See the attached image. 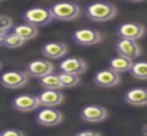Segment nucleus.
Instances as JSON below:
<instances>
[{
    "label": "nucleus",
    "instance_id": "1",
    "mask_svg": "<svg viewBox=\"0 0 147 136\" xmlns=\"http://www.w3.org/2000/svg\"><path fill=\"white\" fill-rule=\"evenodd\" d=\"M86 17L94 22H107L117 15V8L110 3H93L85 9Z\"/></svg>",
    "mask_w": 147,
    "mask_h": 136
},
{
    "label": "nucleus",
    "instance_id": "2",
    "mask_svg": "<svg viewBox=\"0 0 147 136\" xmlns=\"http://www.w3.org/2000/svg\"><path fill=\"white\" fill-rule=\"evenodd\" d=\"M51 12L53 14L54 19L58 21H74L80 15L81 9L79 5H76L75 3H57V4L52 5Z\"/></svg>",
    "mask_w": 147,
    "mask_h": 136
},
{
    "label": "nucleus",
    "instance_id": "3",
    "mask_svg": "<svg viewBox=\"0 0 147 136\" xmlns=\"http://www.w3.org/2000/svg\"><path fill=\"white\" fill-rule=\"evenodd\" d=\"M23 19L26 23L35 27H40V26H45L51 23L54 19L53 14H52L51 9L47 8H31L27 9L23 13Z\"/></svg>",
    "mask_w": 147,
    "mask_h": 136
},
{
    "label": "nucleus",
    "instance_id": "4",
    "mask_svg": "<svg viewBox=\"0 0 147 136\" xmlns=\"http://www.w3.org/2000/svg\"><path fill=\"white\" fill-rule=\"evenodd\" d=\"M0 83L4 87L12 90L22 89L28 83V75L21 71H9L0 76Z\"/></svg>",
    "mask_w": 147,
    "mask_h": 136
},
{
    "label": "nucleus",
    "instance_id": "5",
    "mask_svg": "<svg viewBox=\"0 0 147 136\" xmlns=\"http://www.w3.org/2000/svg\"><path fill=\"white\" fill-rule=\"evenodd\" d=\"M72 39L76 44L83 46H90L102 41V33L93 28H80L72 32Z\"/></svg>",
    "mask_w": 147,
    "mask_h": 136
},
{
    "label": "nucleus",
    "instance_id": "6",
    "mask_svg": "<svg viewBox=\"0 0 147 136\" xmlns=\"http://www.w3.org/2000/svg\"><path fill=\"white\" fill-rule=\"evenodd\" d=\"M116 33L120 39H127V40H140L145 36L146 33V28L143 27L140 23H134V22H127L123 23L117 27Z\"/></svg>",
    "mask_w": 147,
    "mask_h": 136
},
{
    "label": "nucleus",
    "instance_id": "7",
    "mask_svg": "<svg viewBox=\"0 0 147 136\" xmlns=\"http://www.w3.org/2000/svg\"><path fill=\"white\" fill-rule=\"evenodd\" d=\"M115 49H116L117 54L120 57L128 58L130 61H134L142 54L141 46L134 40H127V39H119L116 44H115Z\"/></svg>",
    "mask_w": 147,
    "mask_h": 136
},
{
    "label": "nucleus",
    "instance_id": "8",
    "mask_svg": "<svg viewBox=\"0 0 147 136\" xmlns=\"http://www.w3.org/2000/svg\"><path fill=\"white\" fill-rule=\"evenodd\" d=\"M120 78L121 77H120L119 73L107 68V69H102L97 72L94 75L93 81L99 87H115L120 83V81H121Z\"/></svg>",
    "mask_w": 147,
    "mask_h": 136
},
{
    "label": "nucleus",
    "instance_id": "9",
    "mask_svg": "<svg viewBox=\"0 0 147 136\" xmlns=\"http://www.w3.org/2000/svg\"><path fill=\"white\" fill-rule=\"evenodd\" d=\"M80 117L86 122L90 123H98L109 117V112L106 108L101 105H88L84 107L80 111Z\"/></svg>",
    "mask_w": 147,
    "mask_h": 136
},
{
    "label": "nucleus",
    "instance_id": "10",
    "mask_svg": "<svg viewBox=\"0 0 147 136\" xmlns=\"http://www.w3.org/2000/svg\"><path fill=\"white\" fill-rule=\"evenodd\" d=\"M54 66L49 61H44V59H39V61H32L26 66V73L32 77L41 78L44 76L53 73Z\"/></svg>",
    "mask_w": 147,
    "mask_h": 136
},
{
    "label": "nucleus",
    "instance_id": "11",
    "mask_svg": "<svg viewBox=\"0 0 147 136\" xmlns=\"http://www.w3.org/2000/svg\"><path fill=\"white\" fill-rule=\"evenodd\" d=\"M59 69L63 73L80 76L86 72L88 66H86V62L84 61V59L72 57V58H66L65 61H62L61 63H59Z\"/></svg>",
    "mask_w": 147,
    "mask_h": 136
},
{
    "label": "nucleus",
    "instance_id": "12",
    "mask_svg": "<svg viewBox=\"0 0 147 136\" xmlns=\"http://www.w3.org/2000/svg\"><path fill=\"white\" fill-rule=\"evenodd\" d=\"M36 121H38V123L47 127L57 126V125H59L63 121V114L59 111H57V109L45 108V109H41L36 114Z\"/></svg>",
    "mask_w": 147,
    "mask_h": 136
},
{
    "label": "nucleus",
    "instance_id": "13",
    "mask_svg": "<svg viewBox=\"0 0 147 136\" xmlns=\"http://www.w3.org/2000/svg\"><path fill=\"white\" fill-rule=\"evenodd\" d=\"M12 104H13V108L20 112H32L40 107L38 96L28 95V94H23V95L14 98Z\"/></svg>",
    "mask_w": 147,
    "mask_h": 136
},
{
    "label": "nucleus",
    "instance_id": "14",
    "mask_svg": "<svg viewBox=\"0 0 147 136\" xmlns=\"http://www.w3.org/2000/svg\"><path fill=\"white\" fill-rule=\"evenodd\" d=\"M38 99L40 105L47 107V108H53L63 103L65 95L59 90H44L38 95Z\"/></svg>",
    "mask_w": 147,
    "mask_h": 136
},
{
    "label": "nucleus",
    "instance_id": "15",
    "mask_svg": "<svg viewBox=\"0 0 147 136\" xmlns=\"http://www.w3.org/2000/svg\"><path fill=\"white\" fill-rule=\"evenodd\" d=\"M41 53L45 58L49 59H59L63 58L67 53H69V48L66 44L58 43V41H53V43H48L43 46Z\"/></svg>",
    "mask_w": 147,
    "mask_h": 136
},
{
    "label": "nucleus",
    "instance_id": "16",
    "mask_svg": "<svg viewBox=\"0 0 147 136\" xmlns=\"http://www.w3.org/2000/svg\"><path fill=\"white\" fill-rule=\"evenodd\" d=\"M125 101L136 107H145L147 105V89L145 87H136L130 89L125 93Z\"/></svg>",
    "mask_w": 147,
    "mask_h": 136
},
{
    "label": "nucleus",
    "instance_id": "17",
    "mask_svg": "<svg viewBox=\"0 0 147 136\" xmlns=\"http://www.w3.org/2000/svg\"><path fill=\"white\" fill-rule=\"evenodd\" d=\"M133 63H134V62L130 61V59L119 55V57H116V58L110 59L109 67H110V69L115 71V72L123 73V72H129L130 68L133 66Z\"/></svg>",
    "mask_w": 147,
    "mask_h": 136
},
{
    "label": "nucleus",
    "instance_id": "18",
    "mask_svg": "<svg viewBox=\"0 0 147 136\" xmlns=\"http://www.w3.org/2000/svg\"><path fill=\"white\" fill-rule=\"evenodd\" d=\"M13 32H14L16 35L20 36L22 40L27 41V40L35 39L39 33V30H38V27H35V26H31V25H28V23H25V25L16 26Z\"/></svg>",
    "mask_w": 147,
    "mask_h": 136
},
{
    "label": "nucleus",
    "instance_id": "19",
    "mask_svg": "<svg viewBox=\"0 0 147 136\" xmlns=\"http://www.w3.org/2000/svg\"><path fill=\"white\" fill-rule=\"evenodd\" d=\"M40 85L43 86L45 90H59V89H63L58 75H53V73H49V75L41 77Z\"/></svg>",
    "mask_w": 147,
    "mask_h": 136
},
{
    "label": "nucleus",
    "instance_id": "20",
    "mask_svg": "<svg viewBox=\"0 0 147 136\" xmlns=\"http://www.w3.org/2000/svg\"><path fill=\"white\" fill-rule=\"evenodd\" d=\"M133 77L138 80H147V62H136L129 71Z\"/></svg>",
    "mask_w": 147,
    "mask_h": 136
},
{
    "label": "nucleus",
    "instance_id": "21",
    "mask_svg": "<svg viewBox=\"0 0 147 136\" xmlns=\"http://www.w3.org/2000/svg\"><path fill=\"white\" fill-rule=\"evenodd\" d=\"M59 80H61V83H62V87L63 89H70V87H75L80 83V78L79 76H75V75H70V73H63L61 72L58 75Z\"/></svg>",
    "mask_w": 147,
    "mask_h": 136
},
{
    "label": "nucleus",
    "instance_id": "22",
    "mask_svg": "<svg viewBox=\"0 0 147 136\" xmlns=\"http://www.w3.org/2000/svg\"><path fill=\"white\" fill-rule=\"evenodd\" d=\"M25 43H26L25 40H22L20 36L13 32V33H9V35L5 36L4 46H7V48H9V49H17V48H20V46H22Z\"/></svg>",
    "mask_w": 147,
    "mask_h": 136
},
{
    "label": "nucleus",
    "instance_id": "23",
    "mask_svg": "<svg viewBox=\"0 0 147 136\" xmlns=\"http://www.w3.org/2000/svg\"><path fill=\"white\" fill-rule=\"evenodd\" d=\"M13 26L12 18L7 17V15H0V28L5 31H9Z\"/></svg>",
    "mask_w": 147,
    "mask_h": 136
},
{
    "label": "nucleus",
    "instance_id": "24",
    "mask_svg": "<svg viewBox=\"0 0 147 136\" xmlns=\"http://www.w3.org/2000/svg\"><path fill=\"white\" fill-rule=\"evenodd\" d=\"M0 136H25V134H23L22 131H20V130L9 129V130H5V131H3Z\"/></svg>",
    "mask_w": 147,
    "mask_h": 136
},
{
    "label": "nucleus",
    "instance_id": "25",
    "mask_svg": "<svg viewBox=\"0 0 147 136\" xmlns=\"http://www.w3.org/2000/svg\"><path fill=\"white\" fill-rule=\"evenodd\" d=\"M75 136H102L99 132L97 131H90V130H86V131H81L79 134H76Z\"/></svg>",
    "mask_w": 147,
    "mask_h": 136
},
{
    "label": "nucleus",
    "instance_id": "26",
    "mask_svg": "<svg viewBox=\"0 0 147 136\" xmlns=\"http://www.w3.org/2000/svg\"><path fill=\"white\" fill-rule=\"evenodd\" d=\"M142 134L145 135V136H147V123L145 125V126L142 127Z\"/></svg>",
    "mask_w": 147,
    "mask_h": 136
},
{
    "label": "nucleus",
    "instance_id": "27",
    "mask_svg": "<svg viewBox=\"0 0 147 136\" xmlns=\"http://www.w3.org/2000/svg\"><path fill=\"white\" fill-rule=\"evenodd\" d=\"M129 1H133V3H141V1H145V0H129Z\"/></svg>",
    "mask_w": 147,
    "mask_h": 136
},
{
    "label": "nucleus",
    "instance_id": "28",
    "mask_svg": "<svg viewBox=\"0 0 147 136\" xmlns=\"http://www.w3.org/2000/svg\"><path fill=\"white\" fill-rule=\"evenodd\" d=\"M0 68H1V63H0Z\"/></svg>",
    "mask_w": 147,
    "mask_h": 136
}]
</instances>
